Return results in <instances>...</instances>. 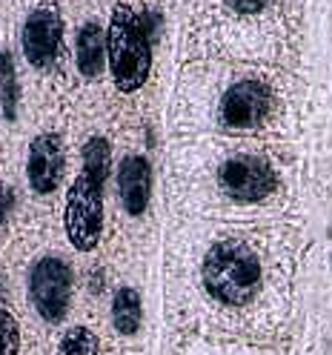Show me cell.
Returning a JSON list of instances; mask_svg holds the SVG:
<instances>
[{
	"mask_svg": "<svg viewBox=\"0 0 332 355\" xmlns=\"http://www.w3.org/2000/svg\"><path fill=\"white\" fill-rule=\"evenodd\" d=\"M9 209H12V189H6L3 184H0V227L6 224Z\"/></svg>",
	"mask_w": 332,
	"mask_h": 355,
	"instance_id": "e0dca14e",
	"label": "cell"
},
{
	"mask_svg": "<svg viewBox=\"0 0 332 355\" xmlns=\"http://www.w3.org/2000/svg\"><path fill=\"white\" fill-rule=\"evenodd\" d=\"M60 40H63V20L52 6L32 9L20 26V49L29 66L46 72L55 66L60 55Z\"/></svg>",
	"mask_w": 332,
	"mask_h": 355,
	"instance_id": "52a82bcc",
	"label": "cell"
},
{
	"mask_svg": "<svg viewBox=\"0 0 332 355\" xmlns=\"http://www.w3.org/2000/svg\"><path fill=\"white\" fill-rule=\"evenodd\" d=\"M58 355H101V338L89 327H69L58 344Z\"/></svg>",
	"mask_w": 332,
	"mask_h": 355,
	"instance_id": "5bb4252c",
	"label": "cell"
},
{
	"mask_svg": "<svg viewBox=\"0 0 332 355\" xmlns=\"http://www.w3.org/2000/svg\"><path fill=\"white\" fill-rule=\"evenodd\" d=\"M75 66L83 78H101V72L106 69V32L98 24H83L78 29V40H75Z\"/></svg>",
	"mask_w": 332,
	"mask_h": 355,
	"instance_id": "30bf717a",
	"label": "cell"
},
{
	"mask_svg": "<svg viewBox=\"0 0 332 355\" xmlns=\"http://www.w3.org/2000/svg\"><path fill=\"white\" fill-rule=\"evenodd\" d=\"M118 198L126 215L141 218L152 198V166L143 155H126L118 166Z\"/></svg>",
	"mask_w": 332,
	"mask_h": 355,
	"instance_id": "9c48e42d",
	"label": "cell"
},
{
	"mask_svg": "<svg viewBox=\"0 0 332 355\" xmlns=\"http://www.w3.org/2000/svg\"><path fill=\"white\" fill-rule=\"evenodd\" d=\"M0 298H3V278H0Z\"/></svg>",
	"mask_w": 332,
	"mask_h": 355,
	"instance_id": "ac0fdd59",
	"label": "cell"
},
{
	"mask_svg": "<svg viewBox=\"0 0 332 355\" xmlns=\"http://www.w3.org/2000/svg\"><path fill=\"white\" fill-rule=\"evenodd\" d=\"M17 106H20V83H17L15 58L9 49H0V115L6 121H15Z\"/></svg>",
	"mask_w": 332,
	"mask_h": 355,
	"instance_id": "7c38bea8",
	"label": "cell"
},
{
	"mask_svg": "<svg viewBox=\"0 0 332 355\" xmlns=\"http://www.w3.org/2000/svg\"><path fill=\"white\" fill-rule=\"evenodd\" d=\"M80 161H83V169L80 172L95 178L98 184H106L109 169H112V146H109L106 138L92 135L89 141L83 144V149H80Z\"/></svg>",
	"mask_w": 332,
	"mask_h": 355,
	"instance_id": "4fadbf2b",
	"label": "cell"
},
{
	"mask_svg": "<svg viewBox=\"0 0 332 355\" xmlns=\"http://www.w3.org/2000/svg\"><path fill=\"white\" fill-rule=\"evenodd\" d=\"M218 189L235 204H261L275 195L278 172L267 155L235 152L218 166Z\"/></svg>",
	"mask_w": 332,
	"mask_h": 355,
	"instance_id": "277c9868",
	"label": "cell"
},
{
	"mask_svg": "<svg viewBox=\"0 0 332 355\" xmlns=\"http://www.w3.org/2000/svg\"><path fill=\"white\" fill-rule=\"evenodd\" d=\"M63 166H66V155H63L60 138L52 135V132L35 135L29 144V155H26V181L32 192L52 195L60 187Z\"/></svg>",
	"mask_w": 332,
	"mask_h": 355,
	"instance_id": "ba28073f",
	"label": "cell"
},
{
	"mask_svg": "<svg viewBox=\"0 0 332 355\" xmlns=\"http://www.w3.org/2000/svg\"><path fill=\"white\" fill-rule=\"evenodd\" d=\"M112 324L121 336H135L143 324V301L135 286H121L112 295Z\"/></svg>",
	"mask_w": 332,
	"mask_h": 355,
	"instance_id": "8fae6325",
	"label": "cell"
},
{
	"mask_svg": "<svg viewBox=\"0 0 332 355\" xmlns=\"http://www.w3.org/2000/svg\"><path fill=\"white\" fill-rule=\"evenodd\" d=\"M152 43L141 12L129 3H118L106 26V66L118 92L132 95L146 86L152 72Z\"/></svg>",
	"mask_w": 332,
	"mask_h": 355,
	"instance_id": "7a4b0ae2",
	"label": "cell"
},
{
	"mask_svg": "<svg viewBox=\"0 0 332 355\" xmlns=\"http://www.w3.org/2000/svg\"><path fill=\"white\" fill-rule=\"evenodd\" d=\"M227 6L238 15H258L270 6V0H227Z\"/></svg>",
	"mask_w": 332,
	"mask_h": 355,
	"instance_id": "2e32d148",
	"label": "cell"
},
{
	"mask_svg": "<svg viewBox=\"0 0 332 355\" xmlns=\"http://www.w3.org/2000/svg\"><path fill=\"white\" fill-rule=\"evenodd\" d=\"M63 230L78 252L98 250L103 235V184L80 172L66 189Z\"/></svg>",
	"mask_w": 332,
	"mask_h": 355,
	"instance_id": "3957f363",
	"label": "cell"
},
{
	"mask_svg": "<svg viewBox=\"0 0 332 355\" xmlns=\"http://www.w3.org/2000/svg\"><path fill=\"white\" fill-rule=\"evenodd\" d=\"M198 281L209 304L224 313H247L267 286V266L261 252L243 238H218L201 255Z\"/></svg>",
	"mask_w": 332,
	"mask_h": 355,
	"instance_id": "6da1fadb",
	"label": "cell"
},
{
	"mask_svg": "<svg viewBox=\"0 0 332 355\" xmlns=\"http://www.w3.org/2000/svg\"><path fill=\"white\" fill-rule=\"evenodd\" d=\"M29 301L46 324H60L72 306L75 272L60 255H43L29 270Z\"/></svg>",
	"mask_w": 332,
	"mask_h": 355,
	"instance_id": "5b68a950",
	"label": "cell"
},
{
	"mask_svg": "<svg viewBox=\"0 0 332 355\" xmlns=\"http://www.w3.org/2000/svg\"><path fill=\"white\" fill-rule=\"evenodd\" d=\"M270 112H272V89L255 78L232 83L224 92V98H220V123L235 132L258 129L270 118Z\"/></svg>",
	"mask_w": 332,
	"mask_h": 355,
	"instance_id": "8992f818",
	"label": "cell"
},
{
	"mask_svg": "<svg viewBox=\"0 0 332 355\" xmlns=\"http://www.w3.org/2000/svg\"><path fill=\"white\" fill-rule=\"evenodd\" d=\"M20 352V327L6 306H0V355Z\"/></svg>",
	"mask_w": 332,
	"mask_h": 355,
	"instance_id": "9a60e30c",
	"label": "cell"
}]
</instances>
